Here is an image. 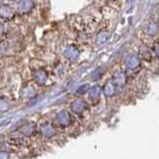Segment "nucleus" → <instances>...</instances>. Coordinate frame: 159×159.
I'll return each instance as SVG.
<instances>
[{
  "instance_id": "f03ea898",
  "label": "nucleus",
  "mask_w": 159,
  "mask_h": 159,
  "mask_svg": "<svg viewBox=\"0 0 159 159\" xmlns=\"http://www.w3.org/2000/svg\"><path fill=\"white\" fill-rule=\"evenodd\" d=\"M58 120L62 124H68L70 122V115L67 112H62L58 115Z\"/></svg>"
},
{
  "instance_id": "f257e3e1",
  "label": "nucleus",
  "mask_w": 159,
  "mask_h": 159,
  "mask_svg": "<svg viewBox=\"0 0 159 159\" xmlns=\"http://www.w3.org/2000/svg\"><path fill=\"white\" fill-rule=\"evenodd\" d=\"M33 6V2L31 0H22L21 4H20V10L22 12H28Z\"/></svg>"
},
{
  "instance_id": "423d86ee",
  "label": "nucleus",
  "mask_w": 159,
  "mask_h": 159,
  "mask_svg": "<svg viewBox=\"0 0 159 159\" xmlns=\"http://www.w3.org/2000/svg\"><path fill=\"white\" fill-rule=\"evenodd\" d=\"M87 85H81V87H80L78 91H77V93H84L85 92H87L88 89H85V87H87Z\"/></svg>"
},
{
  "instance_id": "20e7f679",
  "label": "nucleus",
  "mask_w": 159,
  "mask_h": 159,
  "mask_svg": "<svg viewBox=\"0 0 159 159\" xmlns=\"http://www.w3.org/2000/svg\"><path fill=\"white\" fill-rule=\"evenodd\" d=\"M138 65V61L136 58H134V57H131V58H129L127 60V67L130 68V69H133L135 68Z\"/></svg>"
},
{
  "instance_id": "0eeeda50",
  "label": "nucleus",
  "mask_w": 159,
  "mask_h": 159,
  "mask_svg": "<svg viewBox=\"0 0 159 159\" xmlns=\"http://www.w3.org/2000/svg\"><path fill=\"white\" fill-rule=\"evenodd\" d=\"M127 1H128V2H133L134 0H127Z\"/></svg>"
},
{
  "instance_id": "7ed1b4c3",
  "label": "nucleus",
  "mask_w": 159,
  "mask_h": 159,
  "mask_svg": "<svg viewBox=\"0 0 159 159\" xmlns=\"http://www.w3.org/2000/svg\"><path fill=\"white\" fill-rule=\"evenodd\" d=\"M72 108L74 109L76 112H81L85 108V104L81 101H75L74 104H72Z\"/></svg>"
},
{
  "instance_id": "39448f33",
  "label": "nucleus",
  "mask_w": 159,
  "mask_h": 159,
  "mask_svg": "<svg viewBox=\"0 0 159 159\" xmlns=\"http://www.w3.org/2000/svg\"><path fill=\"white\" fill-rule=\"evenodd\" d=\"M96 95L97 96L99 95V88L97 87H95V88H93L91 89V97H96Z\"/></svg>"
}]
</instances>
